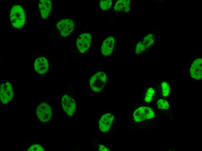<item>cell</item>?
Masks as SVG:
<instances>
[{
	"label": "cell",
	"mask_w": 202,
	"mask_h": 151,
	"mask_svg": "<svg viewBox=\"0 0 202 151\" xmlns=\"http://www.w3.org/2000/svg\"><path fill=\"white\" fill-rule=\"evenodd\" d=\"M10 19L12 26L17 28H20L24 25L26 19L24 11L21 6L17 5L11 8Z\"/></svg>",
	"instance_id": "cell-1"
},
{
	"label": "cell",
	"mask_w": 202,
	"mask_h": 151,
	"mask_svg": "<svg viewBox=\"0 0 202 151\" xmlns=\"http://www.w3.org/2000/svg\"><path fill=\"white\" fill-rule=\"evenodd\" d=\"M107 80V76L103 72H99L94 75L90 80L91 88L94 91L99 92L104 88Z\"/></svg>",
	"instance_id": "cell-2"
},
{
	"label": "cell",
	"mask_w": 202,
	"mask_h": 151,
	"mask_svg": "<svg viewBox=\"0 0 202 151\" xmlns=\"http://www.w3.org/2000/svg\"><path fill=\"white\" fill-rule=\"evenodd\" d=\"M154 113L150 108L146 106H142L136 109L133 114L135 121L141 122L147 119H151L154 116Z\"/></svg>",
	"instance_id": "cell-3"
},
{
	"label": "cell",
	"mask_w": 202,
	"mask_h": 151,
	"mask_svg": "<svg viewBox=\"0 0 202 151\" xmlns=\"http://www.w3.org/2000/svg\"><path fill=\"white\" fill-rule=\"evenodd\" d=\"M36 114L41 121L44 122L49 121L52 116L51 108L47 103H42L37 108Z\"/></svg>",
	"instance_id": "cell-4"
},
{
	"label": "cell",
	"mask_w": 202,
	"mask_h": 151,
	"mask_svg": "<svg viewBox=\"0 0 202 151\" xmlns=\"http://www.w3.org/2000/svg\"><path fill=\"white\" fill-rule=\"evenodd\" d=\"M14 91L12 85L9 82L2 83L0 89V99L1 102L4 104L8 103L13 97Z\"/></svg>",
	"instance_id": "cell-5"
},
{
	"label": "cell",
	"mask_w": 202,
	"mask_h": 151,
	"mask_svg": "<svg viewBox=\"0 0 202 151\" xmlns=\"http://www.w3.org/2000/svg\"><path fill=\"white\" fill-rule=\"evenodd\" d=\"M57 28L61 35L66 37L69 35L74 28V21L69 19H64L60 20L57 24Z\"/></svg>",
	"instance_id": "cell-6"
},
{
	"label": "cell",
	"mask_w": 202,
	"mask_h": 151,
	"mask_svg": "<svg viewBox=\"0 0 202 151\" xmlns=\"http://www.w3.org/2000/svg\"><path fill=\"white\" fill-rule=\"evenodd\" d=\"M91 35L88 33H83L78 37L76 44L80 52L84 53L89 49L91 43Z\"/></svg>",
	"instance_id": "cell-7"
},
{
	"label": "cell",
	"mask_w": 202,
	"mask_h": 151,
	"mask_svg": "<svg viewBox=\"0 0 202 151\" xmlns=\"http://www.w3.org/2000/svg\"><path fill=\"white\" fill-rule=\"evenodd\" d=\"M61 103L64 111L68 116H72L75 109V101L68 95H65L62 97Z\"/></svg>",
	"instance_id": "cell-8"
},
{
	"label": "cell",
	"mask_w": 202,
	"mask_h": 151,
	"mask_svg": "<svg viewBox=\"0 0 202 151\" xmlns=\"http://www.w3.org/2000/svg\"><path fill=\"white\" fill-rule=\"evenodd\" d=\"M113 114L106 113L103 114L101 117L99 122V127L102 132L108 131L110 129L114 119Z\"/></svg>",
	"instance_id": "cell-9"
},
{
	"label": "cell",
	"mask_w": 202,
	"mask_h": 151,
	"mask_svg": "<svg viewBox=\"0 0 202 151\" xmlns=\"http://www.w3.org/2000/svg\"><path fill=\"white\" fill-rule=\"evenodd\" d=\"M202 59H197L192 63L190 69L191 77L196 80H201L202 77Z\"/></svg>",
	"instance_id": "cell-10"
},
{
	"label": "cell",
	"mask_w": 202,
	"mask_h": 151,
	"mask_svg": "<svg viewBox=\"0 0 202 151\" xmlns=\"http://www.w3.org/2000/svg\"><path fill=\"white\" fill-rule=\"evenodd\" d=\"M115 44L114 37L110 36L106 38L102 42L101 47L102 54L105 56H108L112 53Z\"/></svg>",
	"instance_id": "cell-11"
},
{
	"label": "cell",
	"mask_w": 202,
	"mask_h": 151,
	"mask_svg": "<svg viewBox=\"0 0 202 151\" xmlns=\"http://www.w3.org/2000/svg\"><path fill=\"white\" fill-rule=\"evenodd\" d=\"M34 68L35 71L39 74L45 73L48 69L47 60L44 57L37 58L34 62Z\"/></svg>",
	"instance_id": "cell-12"
},
{
	"label": "cell",
	"mask_w": 202,
	"mask_h": 151,
	"mask_svg": "<svg viewBox=\"0 0 202 151\" xmlns=\"http://www.w3.org/2000/svg\"><path fill=\"white\" fill-rule=\"evenodd\" d=\"M39 6L42 18L46 19L48 17L52 10L51 1L50 0H40Z\"/></svg>",
	"instance_id": "cell-13"
},
{
	"label": "cell",
	"mask_w": 202,
	"mask_h": 151,
	"mask_svg": "<svg viewBox=\"0 0 202 151\" xmlns=\"http://www.w3.org/2000/svg\"><path fill=\"white\" fill-rule=\"evenodd\" d=\"M130 2L129 0H119L116 2L114 9L116 11H124L126 12L130 10L129 6Z\"/></svg>",
	"instance_id": "cell-14"
},
{
	"label": "cell",
	"mask_w": 202,
	"mask_h": 151,
	"mask_svg": "<svg viewBox=\"0 0 202 151\" xmlns=\"http://www.w3.org/2000/svg\"><path fill=\"white\" fill-rule=\"evenodd\" d=\"M154 41L153 34H150L144 37L143 42L146 48H148L154 42Z\"/></svg>",
	"instance_id": "cell-15"
},
{
	"label": "cell",
	"mask_w": 202,
	"mask_h": 151,
	"mask_svg": "<svg viewBox=\"0 0 202 151\" xmlns=\"http://www.w3.org/2000/svg\"><path fill=\"white\" fill-rule=\"evenodd\" d=\"M158 108L161 109H168L169 107V104L167 101L163 99H159L157 102Z\"/></svg>",
	"instance_id": "cell-16"
},
{
	"label": "cell",
	"mask_w": 202,
	"mask_h": 151,
	"mask_svg": "<svg viewBox=\"0 0 202 151\" xmlns=\"http://www.w3.org/2000/svg\"><path fill=\"white\" fill-rule=\"evenodd\" d=\"M162 89V95L164 97L167 96L170 92V87L168 83L164 81L161 84Z\"/></svg>",
	"instance_id": "cell-17"
},
{
	"label": "cell",
	"mask_w": 202,
	"mask_h": 151,
	"mask_svg": "<svg viewBox=\"0 0 202 151\" xmlns=\"http://www.w3.org/2000/svg\"><path fill=\"white\" fill-rule=\"evenodd\" d=\"M112 5L111 0H101L100 2V7L104 10H106L111 8Z\"/></svg>",
	"instance_id": "cell-18"
},
{
	"label": "cell",
	"mask_w": 202,
	"mask_h": 151,
	"mask_svg": "<svg viewBox=\"0 0 202 151\" xmlns=\"http://www.w3.org/2000/svg\"><path fill=\"white\" fill-rule=\"evenodd\" d=\"M154 92V90L153 88H149L147 90L144 98L145 101L147 102H150L152 99Z\"/></svg>",
	"instance_id": "cell-19"
},
{
	"label": "cell",
	"mask_w": 202,
	"mask_h": 151,
	"mask_svg": "<svg viewBox=\"0 0 202 151\" xmlns=\"http://www.w3.org/2000/svg\"><path fill=\"white\" fill-rule=\"evenodd\" d=\"M146 48L143 42H138L136 47L135 50V53L136 54H140Z\"/></svg>",
	"instance_id": "cell-20"
},
{
	"label": "cell",
	"mask_w": 202,
	"mask_h": 151,
	"mask_svg": "<svg viewBox=\"0 0 202 151\" xmlns=\"http://www.w3.org/2000/svg\"><path fill=\"white\" fill-rule=\"evenodd\" d=\"M28 151H44L43 148L38 144H34L31 146L27 150Z\"/></svg>",
	"instance_id": "cell-21"
},
{
	"label": "cell",
	"mask_w": 202,
	"mask_h": 151,
	"mask_svg": "<svg viewBox=\"0 0 202 151\" xmlns=\"http://www.w3.org/2000/svg\"><path fill=\"white\" fill-rule=\"evenodd\" d=\"M100 151H109V150L103 145H100L99 148Z\"/></svg>",
	"instance_id": "cell-22"
}]
</instances>
